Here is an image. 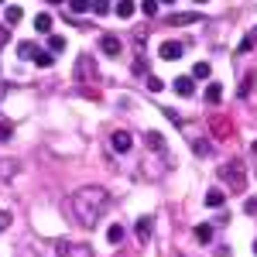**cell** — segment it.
I'll return each instance as SVG.
<instances>
[{"instance_id":"cell-5","label":"cell","mask_w":257,"mask_h":257,"mask_svg":"<svg viewBox=\"0 0 257 257\" xmlns=\"http://www.w3.org/2000/svg\"><path fill=\"white\" fill-rule=\"evenodd\" d=\"M182 52H185V48H182V41H161V48H158V55H161L165 62L182 59Z\"/></svg>"},{"instance_id":"cell-39","label":"cell","mask_w":257,"mask_h":257,"mask_svg":"<svg viewBox=\"0 0 257 257\" xmlns=\"http://www.w3.org/2000/svg\"><path fill=\"white\" fill-rule=\"evenodd\" d=\"M0 4H4V0H0Z\"/></svg>"},{"instance_id":"cell-34","label":"cell","mask_w":257,"mask_h":257,"mask_svg":"<svg viewBox=\"0 0 257 257\" xmlns=\"http://www.w3.org/2000/svg\"><path fill=\"white\" fill-rule=\"evenodd\" d=\"M7 38H11V28H0V48L7 45Z\"/></svg>"},{"instance_id":"cell-9","label":"cell","mask_w":257,"mask_h":257,"mask_svg":"<svg viewBox=\"0 0 257 257\" xmlns=\"http://www.w3.org/2000/svg\"><path fill=\"white\" fill-rule=\"evenodd\" d=\"M21 18H24V7H18V4L4 7V21H7V28H14V24H21Z\"/></svg>"},{"instance_id":"cell-4","label":"cell","mask_w":257,"mask_h":257,"mask_svg":"<svg viewBox=\"0 0 257 257\" xmlns=\"http://www.w3.org/2000/svg\"><path fill=\"white\" fill-rule=\"evenodd\" d=\"M131 144H134V138H131L127 131H113V134H110V148H113L117 155H127V151H131Z\"/></svg>"},{"instance_id":"cell-16","label":"cell","mask_w":257,"mask_h":257,"mask_svg":"<svg viewBox=\"0 0 257 257\" xmlns=\"http://www.w3.org/2000/svg\"><path fill=\"white\" fill-rule=\"evenodd\" d=\"M254 45H257V24H254V28H250V31H247V38L240 41V48H237V52H240V55H243V52H250Z\"/></svg>"},{"instance_id":"cell-6","label":"cell","mask_w":257,"mask_h":257,"mask_svg":"<svg viewBox=\"0 0 257 257\" xmlns=\"http://www.w3.org/2000/svg\"><path fill=\"white\" fill-rule=\"evenodd\" d=\"M120 48H123V45H120L117 35H103V38H99V52H103V55H110V59L120 55Z\"/></svg>"},{"instance_id":"cell-22","label":"cell","mask_w":257,"mask_h":257,"mask_svg":"<svg viewBox=\"0 0 257 257\" xmlns=\"http://www.w3.org/2000/svg\"><path fill=\"white\" fill-rule=\"evenodd\" d=\"M148 144H151V151H165V138H161V134H155V131H151V134H148Z\"/></svg>"},{"instance_id":"cell-21","label":"cell","mask_w":257,"mask_h":257,"mask_svg":"<svg viewBox=\"0 0 257 257\" xmlns=\"http://www.w3.org/2000/svg\"><path fill=\"white\" fill-rule=\"evenodd\" d=\"M48 52H52V55H59V52H65V38H59V35H52V38H48Z\"/></svg>"},{"instance_id":"cell-1","label":"cell","mask_w":257,"mask_h":257,"mask_svg":"<svg viewBox=\"0 0 257 257\" xmlns=\"http://www.w3.org/2000/svg\"><path fill=\"white\" fill-rule=\"evenodd\" d=\"M106 209H110V192L99 189V185H82L69 196V213L86 230H93L99 219L106 216Z\"/></svg>"},{"instance_id":"cell-17","label":"cell","mask_w":257,"mask_h":257,"mask_svg":"<svg viewBox=\"0 0 257 257\" xmlns=\"http://www.w3.org/2000/svg\"><path fill=\"white\" fill-rule=\"evenodd\" d=\"M196 240L199 243H209V240H213V226H209V223H199L196 226Z\"/></svg>"},{"instance_id":"cell-13","label":"cell","mask_w":257,"mask_h":257,"mask_svg":"<svg viewBox=\"0 0 257 257\" xmlns=\"http://www.w3.org/2000/svg\"><path fill=\"white\" fill-rule=\"evenodd\" d=\"M219 99H223V86H219V82H209V86H206V103L216 106Z\"/></svg>"},{"instance_id":"cell-33","label":"cell","mask_w":257,"mask_h":257,"mask_svg":"<svg viewBox=\"0 0 257 257\" xmlns=\"http://www.w3.org/2000/svg\"><path fill=\"white\" fill-rule=\"evenodd\" d=\"M134 76H148V65H144V62H134Z\"/></svg>"},{"instance_id":"cell-27","label":"cell","mask_w":257,"mask_h":257,"mask_svg":"<svg viewBox=\"0 0 257 257\" xmlns=\"http://www.w3.org/2000/svg\"><path fill=\"white\" fill-rule=\"evenodd\" d=\"M148 89H151V93H161V89H165V82H161L158 76H148Z\"/></svg>"},{"instance_id":"cell-36","label":"cell","mask_w":257,"mask_h":257,"mask_svg":"<svg viewBox=\"0 0 257 257\" xmlns=\"http://www.w3.org/2000/svg\"><path fill=\"white\" fill-rule=\"evenodd\" d=\"M48 4H62V0H48Z\"/></svg>"},{"instance_id":"cell-31","label":"cell","mask_w":257,"mask_h":257,"mask_svg":"<svg viewBox=\"0 0 257 257\" xmlns=\"http://www.w3.org/2000/svg\"><path fill=\"white\" fill-rule=\"evenodd\" d=\"M11 134H14V127H11V123H0V141H7Z\"/></svg>"},{"instance_id":"cell-37","label":"cell","mask_w":257,"mask_h":257,"mask_svg":"<svg viewBox=\"0 0 257 257\" xmlns=\"http://www.w3.org/2000/svg\"><path fill=\"white\" fill-rule=\"evenodd\" d=\"M254 254H257V240H254Z\"/></svg>"},{"instance_id":"cell-14","label":"cell","mask_w":257,"mask_h":257,"mask_svg":"<svg viewBox=\"0 0 257 257\" xmlns=\"http://www.w3.org/2000/svg\"><path fill=\"white\" fill-rule=\"evenodd\" d=\"M209 76H213V65L209 62H196L192 65V79H209Z\"/></svg>"},{"instance_id":"cell-2","label":"cell","mask_w":257,"mask_h":257,"mask_svg":"<svg viewBox=\"0 0 257 257\" xmlns=\"http://www.w3.org/2000/svg\"><path fill=\"white\" fill-rule=\"evenodd\" d=\"M219 178L226 182V189H230V192H243V189H247V165H243L240 158L226 161V165L219 168Z\"/></svg>"},{"instance_id":"cell-7","label":"cell","mask_w":257,"mask_h":257,"mask_svg":"<svg viewBox=\"0 0 257 257\" xmlns=\"http://www.w3.org/2000/svg\"><path fill=\"white\" fill-rule=\"evenodd\" d=\"M172 86H175V93H178V96H185V99L196 93V79H192V76H178V79L172 82Z\"/></svg>"},{"instance_id":"cell-35","label":"cell","mask_w":257,"mask_h":257,"mask_svg":"<svg viewBox=\"0 0 257 257\" xmlns=\"http://www.w3.org/2000/svg\"><path fill=\"white\" fill-rule=\"evenodd\" d=\"M161 4H175V0H161Z\"/></svg>"},{"instance_id":"cell-10","label":"cell","mask_w":257,"mask_h":257,"mask_svg":"<svg viewBox=\"0 0 257 257\" xmlns=\"http://www.w3.org/2000/svg\"><path fill=\"white\" fill-rule=\"evenodd\" d=\"M223 202H226V192H223V189H209V192H206V206H209V209H219Z\"/></svg>"},{"instance_id":"cell-23","label":"cell","mask_w":257,"mask_h":257,"mask_svg":"<svg viewBox=\"0 0 257 257\" xmlns=\"http://www.w3.org/2000/svg\"><path fill=\"white\" fill-rule=\"evenodd\" d=\"M106 240H110V243H120V240H123V226H120V223H113V226L106 230Z\"/></svg>"},{"instance_id":"cell-30","label":"cell","mask_w":257,"mask_h":257,"mask_svg":"<svg viewBox=\"0 0 257 257\" xmlns=\"http://www.w3.org/2000/svg\"><path fill=\"white\" fill-rule=\"evenodd\" d=\"M72 11H89V0H69Z\"/></svg>"},{"instance_id":"cell-24","label":"cell","mask_w":257,"mask_h":257,"mask_svg":"<svg viewBox=\"0 0 257 257\" xmlns=\"http://www.w3.org/2000/svg\"><path fill=\"white\" fill-rule=\"evenodd\" d=\"M141 14L155 18V14H158V0H144V4H141Z\"/></svg>"},{"instance_id":"cell-15","label":"cell","mask_w":257,"mask_h":257,"mask_svg":"<svg viewBox=\"0 0 257 257\" xmlns=\"http://www.w3.org/2000/svg\"><path fill=\"white\" fill-rule=\"evenodd\" d=\"M18 55H21V59H35V55H38V45H35V41H21Z\"/></svg>"},{"instance_id":"cell-12","label":"cell","mask_w":257,"mask_h":257,"mask_svg":"<svg viewBox=\"0 0 257 257\" xmlns=\"http://www.w3.org/2000/svg\"><path fill=\"white\" fill-rule=\"evenodd\" d=\"M134 11H138V7H134V0H117V7H113V14H117V18H131V14H134Z\"/></svg>"},{"instance_id":"cell-28","label":"cell","mask_w":257,"mask_h":257,"mask_svg":"<svg viewBox=\"0 0 257 257\" xmlns=\"http://www.w3.org/2000/svg\"><path fill=\"white\" fill-rule=\"evenodd\" d=\"M89 65H93L89 59H79V69H76V76H79V79H82V76H89Z\"/></svg>"},{"instance_id":"cell-20","label":"cell","mask_w":257,"mask_h":257,"mask_svg":"<svg viewBox=\"0 0 257 257\" xmlns=\"http://www.w3.org/2000/svg\"><path fill=\"white\" fill-rule=\"evenodd\" d=\"M21 165L18 161H0V178H14V172H18Z\"/></svg>"},{"instance_id":"cell-8","label":"cell","mask_w":257,"mask_h":257,"mask_svg":"<svg viewBox=\"0 0 257 257\" xmlns=\"http://www.w3.org/2000/svg\"><path fill=\"white\" fill-rule=\"evenodd\" d=\"M199 18H202L199 11H185V14H168V24H172V28H182V24H196Z\"/></svg>"},{"instance_id":"cell-25","label":"cell","mask_w":257,"mask_h":257,"mask_svg":"<svg viewBox=\"0 0 257 257\" xmlns=\"http://www.w3.org/2000/svg\"><path fill=\"white\" fill-rule=\"evenodd\" d=\"M196 155H199V158H209V155H213L209 141H196Z\"/></svg>"},{"instance_id":"cell-26","label":"cell","mask_w":257,"mask_h":257,"mask_svg":"<svg viewBox=\"0 0 257 257\" xmlns=\"http://www.w3.org/2000/svg\"><path fill=\"white\" fill-rule=\"evenodd\" d=\"M93 14H110V0H93Z\"/></svg>"},{"instance_id":"cell-29","label":"cell","mask_w":257,"mask_h":257,"mask_svg":"<svg viewBox=\"0 0 257 257\" xmlns=\"http://www.w3.org/2000/svg\"><path fill=\"white\" fill-rule=\"evenodd\" d=\"M243 213H247V216H257V199H247V202H243Z\"/></svg>"},{"instance_id":"cell-38","label":"cell","mask_w":257,"mask_h":257,"mask_svg":"<svg viewBox=\"0 0 257 257\" xmlns=\"http://www.w3.org/2000/svg\"><path fill=\"white\" fill-rule=\"evenodd\" d=\"M196 4H206V0H196Z\"/></svg>"},{"instance_id":"cell-32","label":"cell","mask_w":257,"mask_h":257,"mask_svg":"<svg viewBox=\"0 0 257 257\" xmlns=\"http://www.w3.org/2000/svg\"><path fill=\"white\" fill-rule=\"evenodd\" d=\"M7 226H11V213H4V209H0V233H4Z\"/></svg>"},{"instance_id":"cell-11","label":"cell","mask_w":257,"mask_h":257,"mask_svg":"<svg viewBox=\"0 0 257 257\" xmlns=\"http://www.w3.org/2000/svg\"><path fill=\"white\" fill-rule=\"evenodd\" d=\"M151 226H155V219H151V216H141V219H138V226H134L138 240H148V237H151Z\"/></svg>"},{"instance_id":"cell-3","label":"cell","mask_w":257,"mask_h":257,"mask_svg":"<svg viewBox=\"0 0 257 257\" xmlns=\"http://www.w3.org/2000/svg\"><path fill=\"white\" fill-rule=\"evenodd\" d=\"M59 254L62 257H93V247L79 243V240H59Z\"/></svg>"},{"instance_id":"cell-18","label":"cell","mask_w":257,"mask_h":257,"mask_svg":"<svg viewBox=\"0 0 257 257\" xmlns=\"http://www.w3.org/2000/svg\"><path fill=\"white\" fill-rule=\"evenodd\" d=\"M35 31L48 35V31H52V14H38V18H35Z\"/></svg>"},{"instance_id":"cell-19","label":"cell","mask_w":257,"mask_h":257,"mask_svg":"<svg viewBox=\"0 0 257 257\" xmlns=\"http://www.w3.org/2000/svg\"><path fill=\"white\" fill-rule=\"evenodd\" d=\"M35 65H38V69H48V65H52V62H55V55H52V52H38V55H35Z\"/></svg>"}]
</instances>
